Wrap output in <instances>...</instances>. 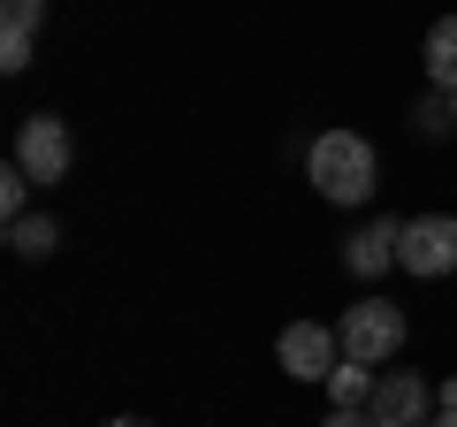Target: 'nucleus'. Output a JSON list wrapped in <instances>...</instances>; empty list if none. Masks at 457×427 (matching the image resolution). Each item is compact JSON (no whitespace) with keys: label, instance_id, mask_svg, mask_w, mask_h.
<instances>
[{"label":"nucleus","instance_id":"nucleus-1","mask_svg":"<svg viewBox=\"0 0 457 427\" xmlns=\"http://www.w3.org/2000/svg\"><path fill=\"white\" fill-rule=\"evenodd\" d=\"M305 176H312V191L328 206H366L381 191V161H374V146L359 130H320L305 146Z\"/></svg>","mask_w":457,"mask_h":427},{"label":"nucleus","instance_id":"nucleus-2","mask_svg":"<svg viewBox=\"0 0 457 427\" xmlns=\"http://www.w3.org/2000/svg\"><path fill=\"white\" fill-rule=\"evenodd\" d=\"M343 336V359H359V366H389L396 351H404V306H389V297H359V306H343L336 321Z\"/></svg>","mask_w":457,"mask_h":427},{"label":"nucleus","instance_id":"nucleus-3","mask_svg":"<svg viewBox=\"0 0 457 427\" xmlns=\"http://www.w3.org/2000/svg\"><path fill=\"white\" fill-rule=\"evenodd\" d=\"M396 267H411L420 282L457 275V214H411L404 245H396Z\"/></svg>","mask_w":457,"mask_h":427},{"label":"nucleus","instance_id":"nucleus-4","mask_svg":"<svg viewBox=\"0 0 457 427\" xmlns=\"http://www.w3.org/2000/svg\"><path fill=\"white\" fill-rule=\"evenodd\" d=\"M366 412H374V427H427L435 420V389H427L411 366H381Z\"/></svg>","mask_w":457,"mask_h":427},{"label":"nucleus","instance_id":"nucleus-5","mask_svg":"<svg viewBox=\"0 0 457 427\" xmlns=\"http://www.w3.org/2000/svg\"><path fill=\"white\" fill-rule=\"evenodd\" d=\"M69 161H77L69 122L62 115H23V130H16V168H23V176H31V183H62Z\"/></svg>","mask_w":457,"mask_h":427},{"label":"nucleus","instance_id":"nucleus-6","mask_svg":"<svg viewBox=\"0 0 457 427\" xmlns=\"http://www.w3.org/2000/svg\"><path fill=\"white\" fill-rule=\"evenodd\" d=\"M275 359L290 366V381H328L343 366V336L320 329V321H290V329L275 336Z\"/></svg>","mask_w":457,"mask_h":427},{"label":"nucleus","instance_id":"nucleus-7","mask_svg":"<svg viewBox=\"0 0 457 427\" xmlns=\"http://www.w3.org/2000/svg\"><path fill=\"white\" fill-rule=\"evenodd\" d=\"M396 245H404V222L374 214V222H366V230L343 245V267H351L359 282H374V275H389V267H396Z\"/></svg>","mask_w":457,"mask_h":427},{"label":"nucleus","instance_id":"nucleus-8","mask_svg":"<svg viewBox=\"0 0 457 427\" xmlns=\"http://www.w3.org/2000/svg\"><path fill=\"white\" fill-rule=\"evenodd\" d=\"M38 23H46V0H0V69H8V77L31 69Z\"/></svg>","mask_w":457,"mask_h":427},{"label":"nucleus","instance_id":"nucleus-9","mask_svg":"<svg viewBox=\"0 0 457 427\" xmlns=\"http://www.w3.org/2000/svg\"><path fill=\"white\" fill-rule=\"evenodd\" d=\"M427 84H435V92H457V16H435L427 23Z\"/></svg>","mask_w":457,"mask_h":427},{"label":"nucleus","instance_id":"nucleus-10","mask_svg":"<svg viewBox=\"0 0 457 427\" xmlns=\"http://www.w3.org/2000/svg\"><path fill=\"white\" fill-rule=\"evenodd\" d=\"M54 245H62L54 214H16V222H8V252H16V260H46Z\"/></svg>","mask_w":457,"mask_h":427},{"label":"nucleus","instance_id":"nucleus-11","mask_svg":"<svg viewBox=\"0 0 457 427\" xmlns=\"http://www.w3.org/2000/svg\"><path fill=\"white\" fill-rule=\"evenodd\" d=\"M328 397H336V405H366V397H374V366L343 359L336 374H328Z\"/></svg>","mask_w":457,"mask_h":427},{"label":"nucleus","instance_id":"nucleus-12","mask_svg":"<svg viewBox=\"0 0 457 427\" xmlns=\"http://www.w3.org/2000/svg\"><path fill=\"white\" fill-rule=\"evenodd\" d=\"M411 122H420V138H450V130H457V115H450V92H427Z\"/></svg>","mask_w":457,"mask_h":427},{"label":"nucleus","instance_id":"nucleus-13","mask_svg":"<svg viewBox=\"0 0 457 427\" xmlns=\"http://www.w3.org/2000/svg\"><path fill=\"white\" fill-rule=\"evenodd\" d=\"M23 198H31V176H23V168L8 161V168H0V214L16 222V214H23Z\"/></svg>","mask_w":457,"mask_h":427},{"label":"nucleus","instance_id":"nucleus-14","mask_svg":"<svg viewBox=\"0 0 457 427\" xmlns=\"http://www.w3.org/2000/svg\"><path fill=\"white\" fill-rule=\"evenodd\" d=\"M320 427H374V412H366V405H336Z\"/></svg>","mask_w":457,"mask_h":427},{"label":"nucleus","instance_id":"nucleus-15","mask_svg":"<svg viewBox=\"0 0 457 427\" xmlns=\"http://www.w3.org/2000/svg\"><path fill=\"white\" fill-rule=\"evenodd\" d=\"M435 412H457V381H442V389H435Z\"/></svg>","mask_w":457,"mask_h":427},{"label":"nucleus","instance_id":"nucleus-16","mask_svg":"<svg viewBox=\"0 0 457 427\" xmlns=\"http://www.w3.org/2000/svg\"><path fill=\"white\" fill-rule=\"evenodd\" d=\"M427 427H457V412H435V420H427Z\"/></svg>","mask_w":457,"mask_h":427},{"label":"nucleus","instance_id":"nucleus-17","mask_svg":"<svg viewBox=\"0 0 457 427\" xmlns=\"http://www.w3.org/2000/svg\"><path fill=\"white\" fill-rule=\"evenodd\" d=\"M107 427H145V420H107Z\"/></svg>","mask_w":457,"mask_h":427},{"label":"nucleus","instance_id":"nucleus-18","mask_svg":"<svg viewBox=\"0 0 457 427\" xmlns=\"http://www.w3.org/2000/svg\"><path fill=\"white\" fill-rule=\"evenodd\" d=\"M450 115H457V92H450Z\"/></svg>","mask_w":457,"mask_h":427}]
</instances>
